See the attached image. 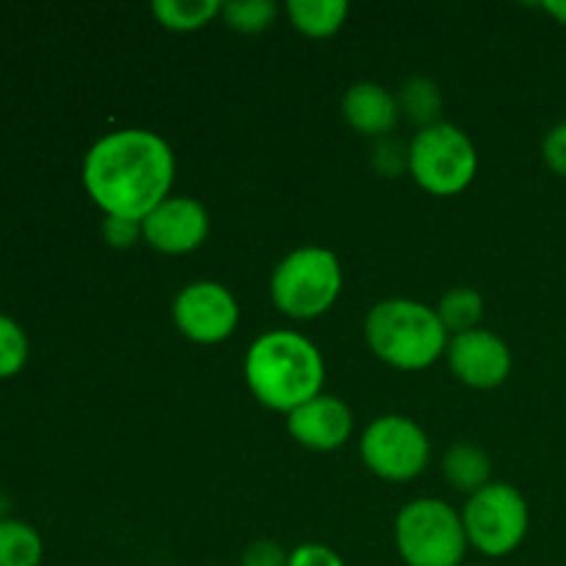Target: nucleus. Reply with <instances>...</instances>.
Here are the masks:
<instances>
[{
  "label": "nucleus",
  "mask_w": 566,
  "mask_h": 566,
  "mask_svg": "<svg viewBox=\"0 0 566 566\" xmlns=\"http://www.w3.org/2000/svg\"><path fill=\"white\" fill-rule=\"evenodd\" d=\"M142 232L155 252L188 254L208 238V210L191 197H169L142 221Z\"/></svg>",
  "instance_id": "nucleus-11"
},
{
  "label": "nucleus",
  "mask_w": 566,
  "mask_h": 566,
  "mask_svg": "<svg viewBox=\"0 0 566 566\" xmlns=\"http://www.w3.org/2000/svg\"><path fill=\"white\" fill-rule=\"evenodd\" d=\"M542 9H545L553 20L566 25V0H551V3H542Z\"/></svg>",
  "instance_id": "nucleus-26"
},
{
  "label": "nucleus",
  "mask_w": 566,
  "mask_h": 566,
  "mask_svg": "<svg viewBox=\"0 0 566 566\" xmlns=\"http://www.w3.org/2000/svg\"><path fill=\"white\" fill-rule=\"evenodd\" d=\"M462 525L470 547L490 558H503L517 551L528 536V501L512 484L490 481L484 490L468 497Z\"/></svg>",
  "instance_id": "nucleus-7"
},
{
  "label": "nucleus",
  "mask_w": 566,
  "mask_h": 566,
  "mask_svg": "<svg viewBox=\"0 0 566 566\" xmlns=\"http://www.w3.org/2000/svg\"><path fill=\"white\" fill-rule=\"evenodd\" d=\"M42 539L20 520H0V566H39Z\"/></svg>",
  "instance_id": "nucleus-18"
},
{
  "label": "nucleus",
  "mask_w": 566,
  "mask_h": 566,
  "mask_svg": "<svg viewBox=\"0 0 566 566\" xmlns=\"http://www.w3.org/2000/svg\"><path fill=\"white\" fill-rule=\"evenodd\" d=\"M249 392L271 412L291 415L302 403L321 396L324 357L313 340L291 329L260 335L249 346L243 363Z\"/></svg>",
  "instance_id": "nucleus-2"
},
{
  "label": "nucleus",
  "mask_w": 566,
  "mask_h": 566,
  "mask_svg": "<svg viewBox=\"0 0 566 566\" xmlns=\"http://www.w3.org/2000/svg\"><path fill=\"white\" fill-rule=\"evenodd\" d=\"M359 457L374 475L403 484L423 473L431 446L426 431L415 420L403 415H385L365 429L359 440Z\"/></svg>",
  "instance_id": "nucleus-8"
},
{
  "label": "nucleus",
  "mask_w": 566,
  "mask_h": 566,
  "mask_svg": "<svg viewBox=\"0 0 566 566\" xmlns=\"http://www.w3.org/2000/svg\"><path fill=\"white\" fill-rule=\"evenodd\" d=\"M224 3L219 0H155L153 14L164 28L177 33L197 31L221 14Z\"/></svg>",
  "instance_id": "nucleus-16"
},
{
  "label": "nucleus",
  "mask_w": 566,
  "mask_h": 566,
  "mask_svg": "<svg viewBox=\"0 0 566 566\" xmlns=\"http://www.w3.org/2000/svg\"><path fill=\"white\" fill-rule=\"evenodd\" d=\"M479 155L462 127L437 122L423 127L409 144V175L434 197H457L473 182Z\"/></svg>",
  "instance_id": "nucleus-6"
},
{
  "label": "nucleus",
  "mask_w": 566,
  "mask_h": 566,
  "mask_svg": "<svg viewBox=\"0 0 566 566\" xmlns=\"http://www.w3.org/2000/svg\"><path fill=\"white\" fill-rule=\"evenodd\" d=\"M175 153L158 133L127 127L99 138L83 160V186L105 216L144 221L171 197Z\"/></svg>",
  "instance_id": "nucleus-1"
},
{
  "label": "nucleus",
  "mask_w": 566,
  "mask_h": 566,
  "mask_svg": "<svg viewBox=\"0 0 566 566\" xmlns=\"http://www.w3.org/2000/svg\"><path fill=\"white\" fill-rule=\"evenodd\" d=\"M103 235L114 249H130V247H136L138 241H144L142 221L116 219V216H105Z\"/></svg>",
  "instance_id": "nucleus-22"
},
{
  "label": "nucleus",
  "mask_w": 566,
  "mask_h": 566,
  "mask_svg": "<svg viewBox=\"0 0 566 566\" xmlns=\"http://www.w3.org/2000/svg\"><path fill=\"white\" fill-rule=\"evenodd\" d=\"M365 340L390 368L426 370L448 352L451 335L429 304L387 298L365 318Z\"/></svg>",
  "instance_id": "nucleus-3"
},
{
  "label": "nucleus",
  "mask_w": 566,
  "mask_h": 566,
  "mask_svg": "<svg viewBox=\"0 0 566 566\" xmlns=\"http://www.w3.org/2000/svg\"><path fill=\"white\" fill-rule=\"evenodd\" d=\"M442 470H446L448 484L464 495H475L490 484V457L481 448L470 446V442H457L448 448L446 459H442Z\"/></svg>",
  "instance_id": "nucleus-15"
},
{
  "label": "nucleus",
  "mask_w": 566,
  "mask_h": 566,
  "mask_svg": "<svg viewBox=\"0 0 566 566\" xmlns=\"http://www.w3.org/2000/svg\"><path fill=\"white\" fill-rule=\"evenodd\" d=\"M396 551L407 566H462L468 553L462 514L437 497H418L396 517Z\"/></svg>",
  "instance_id": "nucleus-5"
},
{
  "label": "nucleus",
  "mask_w": 566,
  "mask_h": 566,
  "mask_svg": "<svg viewBox=\"0 0 566 566\" xmlns=\"http://www.w3.org/2000/svg\"><path fill=\"white\" fill-rule=\"evenodd\" d=\"M354 431V412L343 398L321 392L287 415V434L307 451H340Z\"/></svg>",
  "instance_id": "nucleus-12"
},
{
  "label": "nucleus",
  "mask_w": 566,
  "mask_h": 566,
  "mask_svg": "<svg viewBox=\"0 0 566 566\" xmlns=\"http://www.w3.org/2000/svg\"><path fill=\"white\" fill-rule=\"evenodd\" d=\"M542 158L558 177L566 180V122H558L556 127L547 130L545 142H542Z\"/></svg>",
  "instance_id": "nucleus-24"
},
{
  "label": "nucleus",
  "mask_w": 566,
  "mask_h": 566,
  "mask_svg": "<svg viewBox=\"0 0 566 566\" xmlns=\"http://www.w3.org/2000/svg\"><path fill=\"white\" fill-rule=\"evenodd\" d=\"M287 558H291V553H285V547L271 539H260L247 547V553L241 556V566H287Z\"/></svg>",
  "instance_id": "nucleus-25"
},
{
  "label": "nucleus",
  "mask_w": 566,
  "mask_h": 566,
  "mask_svg": "<svg viewBox=\"0 0 566 566\" xmlns=\"http://www.w3.org/2000/svg\"><path fill=\"white\" fill-rule=\"evenodd\" d=\"M398 108H401L415 125H420V130L437 125V122H440L437 114H440L442 108L440 88H437V83H431L429 77H409L401 86V94H398Z\"/></svg>",
  "instance_id": "nucleus-19"
},
{
  "label": "nucleus",
  "mask_w": 566,
  "mask_h": 566,
  "mask_svg": "<svg viewBox=\"0 0 566 566\" xmlns=\"http://www.w3.org/2000/svg\"><path fill=\"white\" fill-rule=\"evenodd\" d=\"M434 310L448 335H464V332L479 329L481 318H484V296L475 287H453L440 298Z\"/></svg>",
  "instance_id": "nucleus-17"
},
{
  "label": "nucleus",
  "mask_w": 566,
  "mask_h": 566,
  "mask_svg": "<svg viewBox=\"0 0 566 566\" xmlns=\"http://www.w3.org/2000/svg\"><path fill=\"white\" fill-rule=\"evenodd\" d=\"M343 119L352 130H357L365 138H385L398 125V97H392L385 86L374 81L354 83L346 94H343Z\"/></svg>",
  "instance_id": "nucleus-13"
},
{
  "label": "nucleus",
  "mask_w": 566,
  "mask_h": 566,
  "mask_svg": "<svg viewBox=\"0 0 566 566\" xmlns=\"http://www.w3.org/2000/svg\"><path fill=\"white\" fill-rule=\"evenodd\" d=\"M287 17L293 28L310 39H329L348 17L346 0H287Z\"/></svg>",
  "instance_id": "nucleus-14"
},
{
  "label": "nucleus",
  "mask_w": 566,
  "mask_h": 566,
  "mask_svg": "<svg viewBox=\"0 0 566 566\" xmlns=\"http://www.w3.org/2000/svg\"><path fill=\"white\" fill-rule=\"evenodd\" d=\"M448 368L473 390H495L512 374V348L490 329L453 335L448 343Z\"/></svg>",
  "instance_id": "nucleus-10"
},
{
  "label": "nucleus",
  "mask_w": 566,
  "mask_h": 566,
  "mask_svg": "<svg viewBox=\"0 0 566 566\" xmlns=\"http://www.w3.org/2000/svg\"><path fill=\"white\" fill-rule=\"evenodd\" d=\"M28 359V340L20 326L0 315V379L14 376Z\"/></svg>",
  "instance_id": "nucleus-21"
},
{
  "label": "nucleus",
  "mask_w": 566,
  "mask_h": 566,
  "mask_svg": "<svg viewBox=\"0 0 566 566\" xmlns=\"http://www.w3.org/2000/svg\"><path fill=\"white\" fill-rule=\"evenodd\" d=\"M343 291V269L335 252L302 247L282 258L271 274V302L293 321L321 318Z\"/></svg>",
  "instance_id": "nucleus-4"
},
{
  "label": "nucleus",
  "mask_w": 566,
  "mask_h": 566,
  "mask_svg": "<svg viewBox=\"0 0 566 566\" xmlns=\"http://www.w3.org/2000/svg\"><path fill=\"white\" fill-rule=\"evenodd\" d=\"M276 14H280V9H276L274 0H232L221 9L227 25L241 33L265 31V28L274 25Z\"/></svg>",
  "instance_id": "nucleus-20"
},
{
  "label": "nucleus",
  "mask_w": 566,
  "mask_h": 566,
  "mask_svg": "<svg viewBox=\"0 0 566 566\" xmlns=\"http://www.w3.org/2000/svg\"><path fill=\"white\" fill-rule=\"evenodd\" d=\"M171 318L191 343L216 346L235 335L241 307L224 285L199 280L177 293L175 304H171Z\"/></svg>",
  "instance_id": "nucleus-9"
},
{
  "label": "nucleus",
  "mask_w": 566,
  "mask_h": 566,
  "mask_svg": "<svg viewBox=\"0 0 566 566\" xmlns=\"http://www.w3.org/2000/svg\"><path fill=\"white\" fill-rule=\"evenodd\" d=\"M287 566H346L343 558L337 556L332 547L318 545V542H307V545H298L291 551Z\"/></svg>",
  "instance_id": "nucleus-23"
}]
</instances>
